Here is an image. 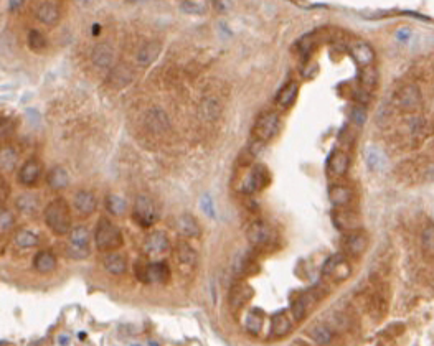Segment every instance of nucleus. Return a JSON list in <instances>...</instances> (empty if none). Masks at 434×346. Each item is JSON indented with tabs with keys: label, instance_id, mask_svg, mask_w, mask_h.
Here are the masks:
<instances>
[{
	"label": "nucleus",
	"instance_id": "39",
	"mask_svg": "<svg viewBox=\"0 0 434 346\" xmlns=\"http://www.w3.org/2000/svg\"><path fill=\"white\" fill-rule=\"evenodd\" d=\"M28 47H30L33 52H42V50L47 47V38L38 30H30L28 32Z\"/></svg>",
	"mask_w": 434,
	"mask_h": 346
},
{
	"label": "nucleus",
	"instance_id": "9",
	"mask_svg": "<svg viewBox=\"0 0 434 346\" xmlns=\"http://www.w3.org/2000/svg\"><path fill=\"white\" fill-rule=\"evenodd\" d=\"M73 206L81 216H89L96 211V206H98V201L91 191L81 190L75 195V200H73Z\"/></svg>",
	"mask_w": 434,
	"mask_h": 346
},
{
	"label": "nucleus",
	"instance_id": "29",
	"mask_svg": "<svg viewBox=\"0 0 434 346\" xmlns=\"http://www.w3.org/2000/svg\"><path fill=\"white\" fill-rule=\"evenodd\" d=\"M15 206L19 208L20 213L24 214H35L38 209H40V201L35 195H30V193H25V195H20L17 198Z\"/></svg>",
	"mask_w": 434,
	"mask_h": 346
},
{
	"label": "nucleus",
	"instance_id": "4",
	"mask_svg": "<svg viewBox=\"0 0 434 346\" xmlns=\"http://www.w3.org/2000/svg\"><path fill=\"white\" fill-rule=\"evenodd\" d=\"M269 183H271V173H269V170L264 165H261V163H258V165L253 167L251 172L248 173V177L243 181L240 190L243 193H255V191L264 190L266 186H269Z\"/></svg>",
	"mask_w": 434,
	"mask_h": 346
},
{
	"label": "nucleus",
	"instance_id": "17",
	"mask_svg": "<svg viewBox=\"0 0 434 346\" xmlns=\"http://www.w3.org/2000/svg\"><path fill=\"white\" fill-rule=\"evenodd\" d=\"M145 124L152 132H163V130L168 129V117L159 107H154L152 111H149L147 117H145Z\"/></svg>",
	"mask_w": 434,
	"mask_h": 346
},
{
	"label": "nucleus",
	"instance_id": "32",
	"mask_svg": "<svg viewBox=\"0 0 434 346\" xmlns=\"http://www.w3.org/2000/svg\"><path fill=\"white\" fill-rule=\"evenodd\" d=\"M14 242L22 249H28V247H35L38 244V237L35 232L27 231V229H20L19 232H15L14 236Z\"/></svg>",
	"mask_w": 434,
	"mask_h": 346
},
{
	"label": "nucleus",
	"instance_id": "50",
	"mask_svg": "<svg viewBox=\"0 0 434 346\" xmlns=\"http://www.w3.org/2000/svg\"><path fill=\"white\" fill-rule=\"evenodd\" d=\"M215 7L218 10H222V12H225V10L230 7V2L228 0H215Z\"/></svg>",
	"mask_w": 434,
	"mask_h": 346
},
{
	"label": "nucleus",
	"instance_id": "37",
	"mask_svg": "<svg viewBox=\"0 0 434 346\" xmlns=\"http://www.w3.org/2000/svg\"><path fill=\"white\" fill-rule=\"evenodd\" d=\"M70 242L89 246V231L86 226H76L70 231Z\"/></svg>",
	"mask_w": 434,
	"mask_h": 346
},
{
	"label": "nucleus",
	"instance_id": "42",
	"mask_svg": "<svg viewBox=\"0 0 434 346\" xmlns=\"http://www.w3.org/2000/svg\"><path fill=\"white\" fill-rule=\"evenodd\" d=\"M292 315H294V318L299 321L302 320L304 316H306V311H307V298L306 297H299L297 300H294L292 302Z\"/></svg>",
	"mask_w": 434,
	"mask_h": 346
},
{
	"label": "nucleus",
	"instance_id": "3",
	"mask_svg": "<svg viewBox=\"0 0 434 346\" xmlns=\"http://www.w3.org/2000/svg\"><path fill=\"white\" fill-rule=\"evenodd\" d=\"M279 129V116L276 112H264L261 114L255 122L253 127V134H255L256 140L266 144L268 140H271L276 132Z\"/></svg>",
	"mask_w": 434,
	"mask_h": 346
},
{
	"label": "nucleus",
	"instance_id": "12",
	"mask_svg": "<svg viewBox=\"0 0 434 346\" xmlns=\"http://www.w3.org/2000/svg\"><path fill=\"white\" fill-rule=\"evenodd\" d=\"M160 43L159 42H147L144 43L142 47L137 50V55H136V61L140 66H149L152 65L154 61L159 58L160 55Z\"/></svg>",
	"mask_w": 434,
	"mask_h": 346
},
{
	"label": "nucleus",
	"instance_id": "46",
	"mask_svg": "<svg viewBox=\"0 0 434 346\" xmlns=\"http://www.w3.org/2000/svg\"><path fill=\"white\" fill-rule=\"evenodd\" d=\"M12 224H14L12 213H10L9 209L2 208V211H0V229H2V232H5L12 228Z\"/></svg>",
	"mask_w": 434,
	"mask_h": 346
},
{
	"label": "nucleus",
	"instance_id": "11",
	"mask_svg": "<svg viewBox=\"0 0 434 346\" xmlns=\"http://www.w3.org/2000/svg\"><path fill=\"white\" fill-rule=\"evenodd\" d=\"M91 61L98 68H111L114 63V50L108 43H98L91 52Z\"/></svg>",
	"mask_w": 434,
	"mask_h": 346
},
{
	"label": "nucleus",
	"instance_id": "19",
	"mask_svg": "<svg viewBox=\"0 0 434 346\" xmlns=\"http://www.w3.org/2000/svg\"><path fill=\"white\" fill-rule=\"evenodd\" d=\"M292 330V323L287 318L286 311H279L271 316V336L283 338Z\"/></svg>",
	"mask_w": 434,
	"mask_h": 346
},
{
	"label": "nucleus",
	"instance_id": "54",
	"mask_svg": "<svg viewBox=\"0 0 434 346\" xmlns=\"http://www.w3.org/2000/svg\"><path fill=\"white\" fill-rule=\"evenodd\" d=\"M99 30H101V27H99V25H94V27H93V33H94V35H98Z\"/></svg>",
	"mask_w": 434,
	"mask_h": 346
},
{
	"label": "nucleus",
	"instance_id": "21",
	"mask_svg": "<svg viewBox=\"0 0 434 346\" xmlns=\"http://www.w3.org/2000/svg\"><path fill=\"white\" fill-rule=\"evenodd\" d=\"M419 101H421L419 91L414 86H406L404 89H401V93L398 94V104L406 111L416 109V107L419 106Z\"/></svg>",
	"mask_w": 434,
	"mask_h": 346
},
{
	"label": "nucleus",
	"instance_id": "53",
	"mask_svg": "<svg viewBox=\"0 0 434 346\" xmlns=\"http://www.w3.org/2000/svg\"><path fill=\"white\" fill-rule=\"evenodd\" d=\"M7 181H4L2 180V190H0V195H2V200H5V198H7V191H5V188H7Z\"/></svg>",
	"mask_w": 434,
	"mask_h": 346
},
{
	"label": "nucleus",
	"instance_id": "13",
	"mask_svg": "<svg viewBox=\"0 0 434 346\" xmlns=\"http://www.w3.org/2000/svg\"><path fill=\"white\" fill-rule=\"evenodd\" d=\"M35 17L45 25H55L60 20V10L52 2H40L35 9Z\"/></svg>",
	"mask_w": 434,
	"mask_h": 346
},
{
	"label": "nucleus",
	"instance_id": "31",
	"mask_svg": "<svg viewBox=\"0 0 434 346\" xmlns=\"http://www.w3.org/2000/svg\"><path fill=\"white\" fill-rule=\"evenodd\" d=\"M106 209L114 216H122L127 211V201L117 195H108L106 196Z\"/></svg>",
	"mask_w": 434,
	"mask_h": 346
},
{
	"label": "nucleus",
	"instance_id": "14",
	"mask_svg": "<svg viewBox=\"0 0 434 346\" xmlns=\"http://www.w3.org/2000/svg\"><path fill=\"white\" fill-rule=\"evenodd\" d=\"M258 270H259V265L256 262V259L253 257L250 252L240 254V257L236 259V262H235L236 274L240 277H250V275H255Z\"/></svg>",
	"mask_w": 434,
	"mask_h": 346
},
{
	"label": "nucleus",
	"instance_id": "15",
	"mask_svg": "<svg viewBox=\"0 0 434 346\" xmlns=\"http://www.w3.org/2000/svg\"><path fill=\"white\" fill-rule=\"evenodd\" d=\"M177 229L185 237H200L201 228L191 214H180L177 219Z\"/></svg>",
	"mask_w": 434,
	"mask_h": 346
},
{
	"label": "nucleus",
	"instance_id": "52",
	"mask_svg": "<svg viewBox=\"0 0 434 346\" xmlns=\"http://www.w3.org/2000/svg\"><path fill=\"white\" fill-rule=\"evenodd\" d=\"M71 341V339L68 336H65V334H61V336H58V343L60 344H68Z\"/></svg>",
	"mask_w": 434,
	"mask_h": 346
},
{
	"label": "nucleus",
	"instance_id": "18",
	"mask_svg": "<svg viewBox=\"0 0 434 346\" xmlns=\"http://www.w3.org/2000/svg\"><path fill=\"white\" fill-rule=\"evenodd\" d=\"M170 279V269L165 262H152L147 265V282L165 283Z\"/></svg>",
	"mask_w": 434,
	"mask_h": 346
},
{
	"label": "nucleus",
	"instance_id": "26",
	"mask_svg": "<svg viewBox=\"0 0 434 346\" xmlns=\"http://www.w3.org/2000/svg\"><path fill=\"white\" fill-rule=\"evenodd\" d=\"M104 267L112 275H121L127 269L126 257L121 256V254H117V252H111L104 257Z\"/></svg>",
	"mask_w": 434,
	"mask_h": 346
},
{
	"label": "nucleus",
	"instance_id": "28",
	"mask_svg": "<svg viewBox=\"0 0 434 346\" xmlns=\"http://www.w3.org/2000/svg\"><path fill=\"white\" fill-rule=\"evenodd\" d=\"M366 244L368 242H366V237L363 234H350L343 241V247H345V251L348 254H352V256H360V254L365 252Z\"/></svg>",
	"mask_w": 434,
	"mask_h": 346
},
{
	"label": "nucleus",
	"instance_id": "20",
	"mask_svg": "<svg viewBox=\"0 0 434 346\" xmlns=\"http://www.w3.org/2000/svg\"><path fill=\"white\" fill-rule=\"evenodd\" d=\"M177 259H178L180 264L185 265V267L193 269L196 265V260H198V256H196V251L190 246L188 242L180 241V242H177Z\"/></svg>",
	"mask_w": 434,
	"mask_h": 346
},
{
	"label": "nucleus",
	"instance_id": "22",
	"mask_svg": "<svg viewBox=\"0 0 434 346\" xmlns=\"http://www.w3.org/2000/svg\"><path fill=\"white\" fill-rule=\"evenodd\" d=\"M33 267L40 274H48L56 267V257L50 251H40L33 257Z\"/></svg>",
	"mask_w": 434,
	"mask_h": 346
},
{
	"label": "nucleus",
	"instance_id": "6",
	"mask_svg": "<svg viewBox=\"0 0 434 346\" xmlns=\"http://www.w3.org/2000/svg\"><path fill=\"white\" fill-rule=\"evenodd\" d=\"M246 237L251 246L255 247H264L274 239V232L266 221H255L246 231Z\"/></svg>",
	"mask_w": 434,
	"mask_h": 346
},
{
	"label": "nucleus",
	"instance_id": "38",
	"mask_svg": "<svg viewBox=\"0 0 434 346\" xmlns=\"http://www.w3.org/2000/svg\"><path fill=\"white\" fill-rule=\"evenodd\" d=\"M89 246H81V244H73L70 242L68 247H66V254L68 257L75 259V260H81V259H86L89 256Z\"/></svg>",
	"mask_w": 434,
	"mask_h": 346
},
{
	"label": "nucleus",
	"instance_id": "24",
	"mask_svg": "<svg viewBox=\"0 0 434 346\" xmlns=\"http://www.w3.org/2000/svg\"><path fill=\"white\" fill-rule=\"evenodd\" d=\"M329 198H330L332 205L340 208V206H345L350 203L352 191H350V188H347V186L334 185V186H330V190H329Z\"/></svg>",
	"mask_w": 434,
	"mask_h": 346
},
{
	"label": "nucleus",
	"instance_id": "44",
	"mask_svg": "<svg viewBox=\"0 0 434 346\" xmlns=\"http://www.w3.org/2000/svg\"><path fill=\"white\" fill-rule=\"evenodd\" d=\"M343 260V257L340 256V254H335V256H330L329 259L325 260L324 267H322V272L325 275H332L335 272V269L339 267V264Z\"/></svg>",
	"mask_w": 434,
	"mask_h": 346
},
{
	"label": "nucleus",
	"instance_id": "25",
	"mask_svg": "<svg viewBox=\"0 0 434 346\" xmlns=\"http://www.w3.org/2000/svg\"><path fill=\"white\" fill-rule=\"evenodd\" d=\"M47 181L53 190H65L70 185V177L63 167H55L48 172Z\"/></svg>",
	"mask_w": 434,
	"mask_h": 346
},
{
	"label": "nucleus",
	"instance_id": "5",
	"mask_svg": "<svg viewBox=\"0 0 434 346\" xmlns=\"http://www.w3.org/2000/svg\"><path fill=\"white\" fill-rule=\"evenodd\" d=\"M134 219H136L140 226H144V228H149V226L155 223L157 209H155L154 201H152L149 196H145V195L137 196L136 205H134Z\"/></svg>",
	"mask_w": 434,
	"mask_h": 346
},
{
	"label": "nucleus",
	"instance_id": "33",
	"mask_svg": "<svg viewBox=\"0 0 434 346\" xmlns=\"http://www.w3.org/2000/svg\"><path fill=\"white\" fill-rule=\"evenodd\" d=\"M111 83L116 84V86H127L129 83L132 81V73L127 70L126 66H117L114 68V70L111 71Z\"/></svg>",
	"mask_w": 434,
	"mask_h": 346
},
{
	"label": "nucleus",
	"instance_id": "30",
	"mask_svg": "<svg viewBox=\"0 0 434 346\" xmlns=\"http://www.w3.org/2000/svg\"><path fill=\"white\" fill-rule=\"evenodd\" d=\"M329 170L335 177H342L348 170V157L343 152H334L329 158Z\"/></svg>",
	"mask_w": 434,
	"mask_h": 346
},
{
	"label": "nucleus",
	"instance_id": "40",
	"mask_svg": "<svg viewBox=\"0 0 434 346\" xmlns=\"http://www.w3.org/2000/svg\"><path fill=\"white\" fill-rule=\"evenodd\" d=\"M311 336L319 344H329L332 341V331L327 326H315L311 331Z\"/></svg>",
	"mask_w": 434,
	"mask_h": 346
},
{
	"label": "nucleus",
	"instance_id": "35",
	"mask_svg": "<svg viewBox=\"0 0 434 346\" xmlns=\"http://www.w3.org/2000/svg\"><path fill=\"white\" fill-rule=\"evenodd\" d=\"M263 321H264V316L259 313V311L253 310V311H250V315L246 316L245 326L251 334H258L259 330H261V326H263Z\"/></svg>",
	"mask_w": 434,
	"mask_h": 346
},
{
	"label": "nucleus",
	"instance_id": "36",
	"mask_svg": "<svg viewBox=\"0 0 434 346\" xmlns=\"http://www.w3.org/2000/svg\"><path fill=\"white\" fill-rule=\"evenodd\" d=\"M334 221L335 226L339 229H353L357 228V218L353 216L352 213H337L334 214Z\"/></svg>",
	"mask_w": 434,
	"mask_h": 346
},
{
	"label": "nucleus",
	"instance_id": "48",
	"mask_svg": "<svg viewBox=\"0 0 434 346\" xmlns=\"http://www.w3.org/2000/svg\"><path fill=\"white\" fill-rule=\"evenodd\" d=\"M411 35H413L411 28L403 27V28H399V30L396 32V40H398V42H401V43H408L411 40Z\"/></svg>",
	"mask_w": 434,
	"mask_h": 346
},
{
	"label": "nucleus",
	"instance_id": "1",
	"mask_svg": "<svg viewBox=\"0 0 434 346\" xmlns=\"http://www.w3.org/2000/svg\"><path fill=\"white\" fill-rule=\"evenodd\" d=\"M45 223L56 236L68 234L71 231V213L70 206L63 198L50 201L45 208Z\"/></svg>",
	"mask_w": 434,
	"mask_h": 346
},
{
	"label": "nucleus",
	"instance_id": "7",
	"mask_svg": "<svg viewBox=\"0 0 434 346\" xmlns=\"http://www.w3.org/2000/svg\"><path fill=\"white\" fill-rule=\"evenodd\" d=\"M253 295H255V292H253V288L248 285V283H245V282L235 283V285L230 288V293H228L230 307L233 310L245 307V305L253 298Z\"/></svg>",
	"mask_w": 434,
	"mask_h": 346
},
{
	"label": "nucleus",
	"instance_id": "41",
	"mask_svg": "<svg viewBox=\"0 0 434 346\" xmlns=\"http://www.w3.org/2000/svg\"><path fill=\"white\" fill-rule=\"evenodd\" d=\"M17 163V152L14 149H10V147H7V149L2 150V170H12L15 167Z\"/></svg>",
	"mask_w": 434,
	"mask_h": 346
},
{
	"label": "nucleus",
	"instance_id": "45",
	"mask_svg": "<svg viewBox=\"0 0 434 346\" xmlns=\"http://www.w3.org/2000/svg\"><path fill=\"white\" fill-rule=\"evenodd\" d=\"M422 247L434 254V226H429L422 232Z\"/></svg>",
	"mask_w": 434,
	"mask_h": 346
},
{
	"label": "nucleus",
	"instance_id": "49",
	"mask_svg": "<svg viewBox=\"0 0 434 346\" xmlns=\"http://www.w3.org/2000/svg\"><path fill=\"white\" fill-rule=\"evenodd\" d=\"M201 208H203V211H205L210 218L215 216V211H213V201H211V198L208 196V195H205L203 198H201Z\"/></svg>",
	"mask_w": 434,
	"mask_h": 346
},
{
	"label": "nucleus",
	"instance_id": "27",
	"mask_svg": "<svg viewBox=\"0 0 434 346\" xmlns=\"http://www.w3.org/2000/svg\"><path fill=\"white\" fill-rule=\"evenodd\" d=\"M365 160H366L368 168L373 170V172H381V170L386 167V157L380 149H376V147H370V149H366Z\"/></svg>",
	"mask_w": 434,
	"mask_h": 346
},
{
	"label": "nucleus",
	"instance_id": "34",
	"mask_svg": "<svg viewBox=\"0 0 434 346\" xmlns=\"http://www.w3.org/2000/svg\"><path fill=\"white\" fill-rule=\"evenodd\" d=\"M200 111H201V116H203L205 119H208V121H213V119H216L218 114H220V103H218V99H215V98H206V99H203Z\"/></svg>",
	"mask_w": 434,
	"mask_h": 346
},
{
	"label": "nucleus",
	"instance_id": "51",
	"mask_svg": "<svg viewBox=\"0 0 434 346\" xmlns=\"http://www.w3.org/2000/svg\"><path fill=\"white\" fill-rule=\"evenodd\" d=\"M22 2H24V0H9V9L10 10H17L22 5Z\"/></svg>",
	"mask_w": 434,
	"mask_h": 346
},
{
	"label": "nucleus",
	"instance_id": "16",
	"mask_svg": "<svg viewBox=\"0 0 434 346\" xmlns=\"http://www.w3.org/2000/svg\"><path fill=\"white\" fill-rule=\"evenodd\" d=\"M352 55H353L355 61H357L360 66H365V68L370 66L375 60L373 48L365 42H358V43L352 45Z\"/></svg>",
	"mask_w": 434,
	"mask_h": 346
},
{
	"label": "nucleus",
	"instance_id": "23",
	"mask_svg": "<svg viewBox=\"0 0 434 346\" xmlns=\"http://www.w3.org/2000/svg\"><path fill=\"white\" fill-rule=\"evenodd\" d=\"M299 93V86L296 81H289L276 96V104L279 107H289L296 101Z\"/></svg>",
	"mask_w": 434,
	"mask_h": 346
},
{
	"label": "nucleus",
	"instance_id": "10",
	"mask_svg": "<svg viewBox=\"0 0 434 346\" xmlns=\"http://www.w3.org/2000/svg\"><path fill=\"white\" fill-rule=\"evenodd\" d=\"M40 173H42V167L40 163L37 160H27L24 165L20 167V172H19V183H22L24 186H32L35 185L38 178H40Z\"/></svg>",
	"mask_w": 434,
	"mask_h": 346
},
{
	"label": "nucleus",
	"instance_id": "8",
	"mask_svg": "<svg viewBox=\"0 0 434 346\" xmlns=\"http://www.w3.org/2000/svg\"><path fill=\"white\" fill-rule=\"evenodd\" d=\"M168 247H170V242H168L167 234L162 231L152 232V234L145 237V241H144V251L150 254V256H159V254H163L165 251H168Z\"/></svg>",
	"mask_w": 434,
	"mask_h": 346
},
{
	"label": "nucleus",
	"instance_id": "43",
	"mask_svg": "<svg viewBox=\"0 0 434 346\" xmlns=\"http://www.w3.org/2000/svg\"><path fill=\"white\" fill-rule=\"evenodd\" d=\"M180 9H182L185 14H190V15H200L205 12V5H201L200 2H196V0H183Z\"/></svg>",
	"mask_w": 434,
	"mask_h": 346
},
{
	"label": "nucleus",
	"instance_id": "2",
	"mask_svg": "<svg viewBox=\"0 0 434 346\" xmlns=\"http://www.w3.org/2000/svg\"><path fill=\"white\" fill-rule=\"evenodd\" d=\"M94 242L99 251H114L122 246V232L109 219L101 218L94 231Z\"/></svg>",
	"mask_w": 434,
	"mask_h": 346
},
{
	"label": "nucleus",
	"instance_id": "47",
	"mask_svg": "<svg viewBox=\"0 0 434 346\" xmlns=\"http://www.w3.org/2000/svg\"><path fill=\"white\" fill-rule=\"evenodd\" d=\"M350 117L357 126H363V124L366 122V112H365L363 107H360V106L353 107L352 112H350Z\"/></svg>",
	"mask_w": 434,
	"mask_h": 346
}]
</instances>
